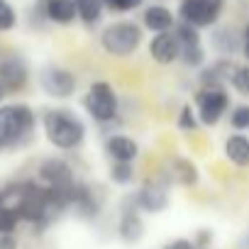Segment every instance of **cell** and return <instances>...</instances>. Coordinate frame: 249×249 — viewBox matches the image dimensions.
<instances>
[{
  "mask_svg": "<svg viewBox=\"0 0 249 249\" xmlns=\"http://www.w3.org/2000/svg\"><path fill=\"white\" fill-rule=\"evenodd\" d=\"M42 124H44V135H47L49 144H54L61 152L78 149L86 142V135H88L86 122L73 110H66V107L47 110L44 117H42Z\"/></svg>",
  "mask_w": 249,
  "mask_h": 249,
  "instance_id": "cell-1",
  "label": "cell"
},
{
  "mask_svg": "<svg viewBox=\"0 0 249 249\" xmlns=\"http://www.w3.org/2000/svg\"><path fill=\"white\" fill-rule=\"evenodd\" d=\"M37 127L35 110L25 103H13L0 107V149L22 147L32 140Z\"/></svg>",
  "mask_w": 249,
  "mask_h": 249,
  "instance_id": "cell-2",
  "label": "cell"
},
{
  "mask_svg": "<svg viewBox=\"0 0 249 249\" xmlns=\"http://www.w3.org/2000/svg\"><path fill=\"white\" fill-rule=\"evenodd\" d=\"M144 39V27L132 22V20H117L110 22L103 35H100V47L105 54L117 56V59H127L132 54H137V49L142 47Z\"/></svg>",
  "mask_w": 249,
  "mask_h": 249,
  "instance_id": "cell-3",
  "label": "cell"
},
{
  "mask_svg": "<svg viewBox=\"0 0 249 249\" xmlns=\"http://www.w3.org/2000/svg\"><path fill=\"white\" fill-rule=\"evenodd\" d=\"M83 107L100 127L120 124V95L107 81H93L88 86L83 95Z\"/></svg>",
  "mask_w": 249,
  "mask_h": 249,
  "instance_id": "cell-4",
  "label": "cell"
},
{
  "mask_svg": "<svg viewBox=\"0 0 249 249\" xmlns=\"http://www.w3.org/2000/svg\"><path fill=\"white\" fill-rule=\"evenodd\" d=\"M198 120L205 127H215L230 110V93L227 86H200L193 95Z\"/></svg>",
  "mask_w": 249,
  "mask_h": 249,
  "instance_id": "cell-5",
  "label": "cell"
},
{
  "mask_svg": "<svg viewBox=\"0 0 249 249\" xmlns=\"http://www.w3.org/2000/svg\"><path fill=\"white\" fill-rule=\"evenodd\" d=\"M227 0H181L178 3V20L196 25L198 30L215 27L225 13Z\"/></svg>",
  "mask_w": 249,
  "mask_h": 249,
  "instance_id": "cell-6",
  "label": "cell"
},
{
  "mask_svg": "<svg viewBox=\"0 0 249 249\" xmlns=\"http://www.w3.org/2000/svg\"><path fill=\"white\" fill-rule=\"evenodd\" d=\"M169 186H171L169 171L161 174L159 178H147V181L140 186V191L135 193L137 208L144 210V213H152V215L164 213V210L169 208Z\"/></svg>",
  "mask_w": 249,
  "mask_h": 249,
  "instance_id": "cell-7",
  "label": "cell"
},
{
  "mask_svg": "<svg viewBox=\"0 0 249 249\" xmlns=\"http://www.w3.org/2000/svg\"><path fill=\"white\" fill-rule=\"evenodd\" d=\"M39 86L49 98L56 100H66L76 93L78 88V78L73 76V71L59 66V64H47L39 73Z\"/></svg>",
  "mask_w": 249,
  "mask_h": 249,
  "instance_id": "cell-8",
  "label": "cell"
},
{
  "mask_svg": "<svg viewBox=\"0 0 249 249\" xmlns=\"http://www.w3.org/2000/svg\"><path fill=\"white\" fill-rule=\"evenodd\" d=\"M37 176L44 186L49 188H71L76 183V176H73V169L69 161L59 159V157H49L39 164L37 169Z\"/></svg>",
  "mask_w": 249,
  "mask_h": 249,
  "instance_id": "cell-9",
  "label": "cell"
},
{
  "mask_svg": "<svg viewBox=\"0 0 249 249\" xmlns=\"http://www.w3.org/2000/svg\"><path fill=\"white\" fill-rule=\"evenodd\" d=\"M149 56L159 66H171V64H176L181 59V42L174 35V30L159 32V35L152 37V42H149Z\"/></svg>",
  "mask_w": 249,
  "mask_h": 249,
  "instance_id": "cell-10",
  "label": "cell"
},
{
  "mask_svg": "<svg viewBox=\"0 0 249 249\" xmlns=\"http://www.w3.org/2000/svg\"><path fill=\"white\" fill-rule=\"evenodd\" d=\"M210 47L217 56L242 54V30H237L234 25H215L210 32Z\"/></svg>",
  "mask_w": 249,
  "mask_h": 249,
  "instance_id": "cell-11",
  "label": "cell"
},
{
  "mask_svg": "<svg viewBox=\"0 0 249 249\" xmlns=\"http://www.w3.org/2000/svg\"><path fill=\"white\" fill-rule=\"evenodd\" d=\"M30 81V69L22 56H8L0 61V86L5 90H22Z\"/></svg>",
  "mask_w": 249,
  "mask_h": 249,
  "instance_id": "cell-12",
  "label": "cell"
},
{
  "mask_svg": "<svg viewBox=\"0 0 249 249\" xmlns=\"http://www.w3.org/2000/svg\"><path fill=\"white\" fill-rule=\"evenodd\" d=\"M234 71H237V61L232 56H217L200 69L198 81L200 86H230Z\"/></svg>",
  "mask_w": 249,
  "mask_h": 249,
  "instance_id": "cell-13",
  "label": "cell"
},
{
  "mask_svg": "<svg viewBox=\"0 0 249 249\" xmlns=\"http://www.w3.org/2000/svg\"><path fill=\"white\" fill-rule=\"evenodd\" d=\"M71 208L83 217V220H93L100 215V198L93 193V188L83 181H76L71 188Z\"/></svg>",
  "mask_w": 249,
  "mask_h": 249,
  "instance_id": "cell-14",
  "label": "cell"
},
{
  "mask_svg": "<svg viewBox=\"0 0 249 249\" xmlns=\"http://www.w3.org/2000/svg\"><path fill=\"white\" fill-rule=\"evenodd\" d=\"M176 13L171 8H166L164 3H152L142 10V27L159 35V32H169L176 25Z\"/></svg>",
  "mask_w": 249,
  "mask_h": 249,
  "instance_id": "cell-15",
  "label": "cell"
},
{
  "mask_svg": "<svg viewBox=\"0 0 249 249\" xmlns=\"http://www.w3.org/2000/svg\"><path fill=\"white\" fill-rule=\"evenodd\" d=\"M105 154L112 159V161H132L140 157V144L137 140L127 137V135H120V132H112L105 137Z\"/></svg>",
  "mask_w": 249,
  "mask_h": 249,
  "instance_id": "cell-16",
  "label": "cell"
},
{
  "mask_svg": "<svg viewBox=\"0 0 249 249\" xmlns=\"http://www.w3.org/2000/svg\"><path fill=\"white\" fill-rule=\"evenodd\" d=\"M137 203L132 198V208H124L122 215H120V222H117V234L122 242H127V244H137L142 237H144V222L137 213Z\"/></svg>",
  "mask_w": 249,
  "mask_h": 249,
  "instance_id": "cell-17",
  "label": "cell"
},
{
  "mask_svg": "<svg viewBox=\"0 0 249 249\" xmlns=\"http://www.w3.org/2000/svg\"><path fill=\"white\" fill-rule=\"evenodd\" d=\"M169 176H171L174 183H178V186H183V188H193V186H198V181H200L198 166H196L191 159H186V157H174V159L169 161Z\"/></svg>",
  "mask_w": 249,
  "mask_h": 249,
  "instance_id": "cell-18",
  "label": "cell"
},
{
  "mask_svg": "<svg viewBox=\"0 0 249 249\" xmlns=\"http://www.w3.org/2000/svg\"><path fill=\"white\" fill-rule=\"evenodd\" d=\"M44 13H47V20L54 22V25H73L78 20V13H76V0H44Z\"/></svg>",
  "mask_w": 249,
  "mask_h": 249,
  "instance_id": "cell-19",
  "label": "cell"
},
{
  "mask_svg": "<svg viewBox=\"0 0 249 249\" xmlns=\"http://www.w3.org/2000/svg\"><path fill=\"white\" fill-rule=\"evenodd\" d=\"M225 157L230 164L239 166V169H247L249 166V137L242 135V132H234L225 140Z\"/></svg>",
  "mask_w": 249,
  "mask_h": 249,
  "instance_id": "cell-20",
  "label": "cell"
},
{
  "mask_svg": "<svg viewBox=\"0 0 249 249\" xmlns=\"http://www.w3.org/2000/svg\"><path fill=\"white\" fill-rule=\"evenodd\" d=\"M76 13H78V20L93 30L100 25L103 20V13H105V3L103 0H76Z\"/></svg>",
  "mask_w": 249,
  "mask_h": 249,
  "instance_id": "cell-21",
  "label": "cell"
},
{
  "mask_svg": "<svg viewBox=\"0 0 249 249\" xmlns=\"http://www.w3.org/2000/svg\"><path fill=\"white\" fill-rule=\"evenodd\" d=\"M183 66L188 69H203L208 64V52L203 44H191V47H181V59Z\"/></svg>",
  "mask_w": 249,
  "mask_h": 249,
  "instance_id": "cell-22",
  "label": "cell"
},
{
  "mask_svg": "<svg viewBox=\"0 0 249 249\" xmlns=\"http://www.w3.org/2000/svg\"><path fill=\"white\" fill-rule=\"evenodd\" d=\"M174 35L178 37L181 47H191V44H203V37H200V30L186 20H176L174 25Z\"/></svg>",
  "mask_w": 249,
  "mask_h": 249,
  "instance_id": "cell-23",
  "label": "cell"
},
{
  "mask_svg": "<svg viewBox=\"0 0 249 249\" xmlns=\"http://www.w3.org/2000/svg\"><path fill=\"white\" fill-rule=\"evenodd\" d=\"M110 181L117 186H130L135 181V164L132 161H112L110 164Z\"/></svg>",
  "mask_w": 249,
  "mask_h": 249,
  "instance_id": "cell-24",
  "label": "cell"
},
{
  "mask_svg": "<svg viewBox=\"0 0 249 249\" xmlns=\"http://www.w3.org/2000/svg\"><path fill=\"white\" fill-rule=\"evenodd\" d=\"M230 127L234 132H249V103L230 107Z\"/></svg>",
  "mask_w": 249,
  "mask_h": 249,
  "instance_id": "cell-25",
  "label": "cell"
},
{
  "mask_svg": "<svg viewBox=\"0 0 249 249\" xmlns=\"http://www.w3.org/2000/svg\"><path fill=\"white\" fill-rule=\"evenodd\" d=\"M198 112H196V107L191 105V103H186V105H181V110H178V117H176V124H178V130H183V132H193L196 127H198Z\"/></svg>",
  "mask_w": 249,
  "mask_h": 249,
  "instance_id": "cell-26",
  "label": "cell"
},
{
  "mask_svg": "<svg viewBox=\"0 0 249 249\" xmlns=\"http://www.w3.org/2000/svg\"><path fill=\"white\" fill-rule=\"evenodd\" d=\"M230 86H232L239 95L249 98V61H247V64H237V71H234Z\"/></svg>",
  "mask_w": 249,
  "mask_h": 249,
  "instance_id": "cell-27",
  "label": "cell"
},
{
  "mask_svg": "<svg viewBox=\"0 0 249 249\" xmlns=\"http://www.w3.org/2000/svg\"><path fill=\"white\" fill-rule=\"evenodd\" d=\"M103 3H105V10L117 13V15H127L144 8V0H103Z\"/></svg>",
  "mask_w": 249,
  "mask_h": 249,
  "instance_id": "cell-28",
  "label": "cell"
},
{
  "mask_svg": "<svg viewBox=\"0 0 249 249\" xmlns=\"http://www.w3.org/2000/svg\"><path fill=\"white\" fill-rule=\"evenodd\" d=\"M20 225V215L10 205H0V234H10Z\"/></svg>",
  "mask_w": 249,
  "mask_h": 249,
  "instance_id": "cell-29",
  "label": "cell"
},
{
  "mask_svg": "<svg viewBox=\"0 0 249 249\" xmlns=\"http://www.w3.org/2000/svg\"><path fill=\"white\" fill-rule=\"evenodd\" d=\"M18 22V15L15 10L5 3V0H0V32H10Z\"/></svg>",
  "mask_w": 249,
  "mask_h": 249,
  "instance_id": "cell-30",
  "label": "cell"
},
{
  "mask_svg": "<svg viewBox=\"0 0 249 249\" xmlns=\"http://www.w3.org/2000/svg\"><path fill=\"white\" fill-rule=\"evenodd\" d=\"M164 249H196V242H191V239H186V237H178V239L166 242Z\"/></svg>",
  "mask_w": 249,
  "mask_h": 249,
  "instance_id": "cell-31",
  "label": "cell"
},
{
  "mask_svg": "<svg viewBox=\"0 0 249 249\" xmlns=\"http://www.w3.org/2000/svg\"><path fill=\"white\" fill-rule=\"evenodd\" d=\"M0 249H18V242H15L13 232L10 234H0Z\"/></svg>",
  "mask_w": 249,
  "mask_h": 249,
  "instance_id": "cell-32",
  "label": "cell"
},
{
  "mask_svg": "<svg viewBox=\"0 0 249 249\" xmlns=\"http://www.w3.org/2000/svg\"><path fill=\"white\" fill-rule=\"evenodd\" d=\"M242 54H244V59L249 61V22H247L244 30H242Z\"/></svg>",
  "mask_w": 249,
  "mask_h": 249,
  "instance_id": "cell-33",
  "label": "cell"
},
{
  "mask_svg": "<svg viewBox=\"0 0 249 249\" xmlns=\"http://www.w3.org/2000/svg\"><path fill=\"white\" fill-rule=\"evenodd\" d=\"M210 239H213L210 230H200V232H198V239H196V244H200V247H203V244H208Z\"/></svg>",
  "mask_w": 249,
  "mask_h": 249,
  "instance_id": "cell-34",
  "label": "cell"
},
{
  "mask_svg": "<svg viewBox=\"0 0 249 249\" xmlns=\"http://www.w3.org/2000/svg\"><path fill=\"white\" fill-rule=\"evenodd\" d=\"M0 205H5V191H0Z\"/></svg>",
  "mask_w": 249,
  "mask_h": 249,
  "instance_id": "cell-35",
  "label": "cell"
},
{
  "mask_svg": "<svg viewBox=\"0 0 249 249\" xmlns=\"http://www.w3.org/2000/svg\"><path fill=\"white\" fill-rule=\"evenodd\" d=\"M3 93H5V88H3V86H0V100H3Z\"/></svg>",
  "mask_w": 249,
  "mask_h": 249,
  "instance_id": "cell-36",
  "label": "cell"
}]
</instances>
